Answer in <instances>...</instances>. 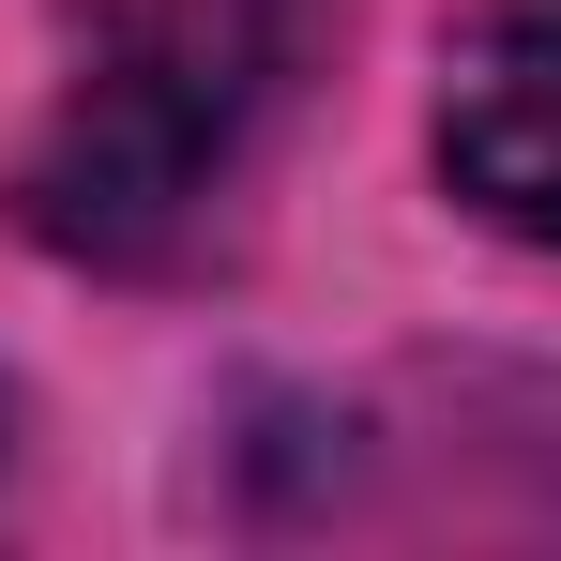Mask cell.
I'll use <instances>...</instances> for the list:
<instances>
[{
  "label": "cell",
  "instance_id": "cell-2",
  "mask_svg": "<svg viewBox=\"0 0 561 561\" xmlns=\"http://www.w3.org/2000/svg\"><path fill=\"white\" fill-rule=\"evenodd\" d=\"M425 152H440V197L470 228L561 259V0H470L440 31Z\"/></svg>",
  "mask_w": 561,
  "mask_h": 561
},
{
  "label": "cell",
  "instance_id": "cell-1",
  "mask_svg": "<svg viewBox=\"0 0 561 561\" xmlns=\"http://www.w3.org/2000/svg\"><path fill=\"white\" fill-rule=\"evenodd\" d=\"M350 0H61V92L15 152V228L46 259L152 274L243 197Z\"/></svg>",
  "mask_w": 561,
  "mask_h": 561
},
{
  "label": "cell",
  "instance_id": "cell-3",
  "mask_svg": "<svg viewBox=\"0 0 561 561\" xmlns=\"http://www.w3.org/2000/svg\"><path fill=\"white\" fill-rule=\"evenodd\" d=\"M0 485H15V379H0Z\"/></svg>",
  "mask_w": 561,
  "mask_h": 561
}]
</instances>
